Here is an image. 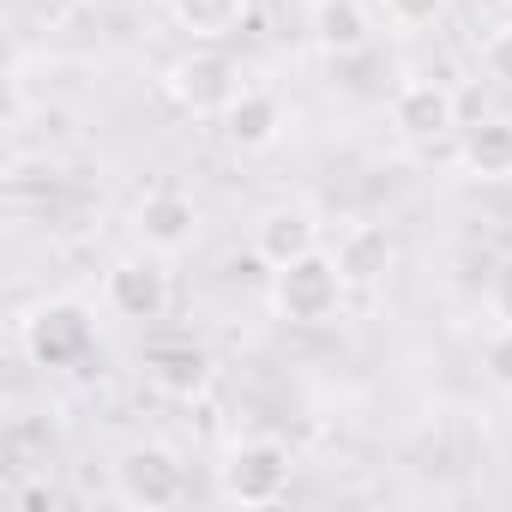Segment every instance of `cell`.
<instances>
[{
  "instance_id": "6da1fadb",
  "label": "cell",
  "mask_w": 512,
  "mask_h": 512,
  "mask_svg": "<svg viewBox=\"0 0 512 512\" xmlns=\"http://www.w3.org/2000/svg\"><path fill=\"white\" fill-rule=\"evenodd\" d=\"M290 476H296V458L284 440L272 434H247L223 452L217 464V494L229 506H278L290 494Z\"/></svg>"
},
{
  "instance_id": "7a4b0ae2",
  "label": "cell",
  "mask_w": 512,
  "mask_h": 512,
  "mask_svg": "<svg viewBox=\"0 0 512 512\" xmlns=\"http://www.w3.org/2000/svg\"><path fill=\"white\" fill-rule=\"evenodd\" d=\"M344 290L350 284H344L338 260L326 247H314V253H302V260L272 272V314L290 320V326H326L344 308Z\"/></svg>"
},
{
  "instance_id": "3957f363",
  "label": "cell",
  "mask_w": 512,
  "mask_h": 512,
  "mask_svg": "<svg viewBox=\"0 0 512 512\" xmlns=\"http://www.w3.org/2000/svg\"><path fill=\"white\" fill-rule=\"evenodd\" d=\"M163 91L175 109L199 115V121H217L235 97H241V67L217 49H187L163 67Z\"/></svg>"
},
{
  "instance_id": "277c9868",
  "label": "cell",
  "mask_w": 512,
  "mask_h": 512,
  "mask_svg": "<svg viewBox=\"0 0 512 512\" xmlns=\"http://www.w3.org/2000/svg\"><path fill=\"white\" fill-rule=\"evenodd\" d=\"M386 115H392V133L404 145H440L458 133V91L434 73H404Z\"/></svg>"
},
{
  "instance_id": "5b68a950",
  "label": "cell",
  "mask_w": 512,
  "mask_h": 512,
  "mask_svg": "<svg viewBox=\"0 0 512 512\" xmlns=\"http://www.w3.org/2000/svg\"><path fill=\"white\" fill-rule=\"evenodd\" d=\"M13 338H19L25 362H37V368H73L91 350L97 332H91V314L79 302H37L31 314H19Z\"/></svg>"
},
{
  "instance_id": "8992f818",
  "label": "cell",
  "mask_w": 512,
  "mask_h": 512,
  "mask_svg": "<svg viewBox=\"0 0 512 512\" xmlns=\"http://www.w3.org/2000/svg\"><path fill=\"white\" fill-rule=\"evenodd\" d=\"M181 494H187V470H181V458L169 446L139 440V446H127L115 458V500L121 506H133V512H169V506H181Z\"/></svg>"
},
{
  "instance_id": "52a82bcc",
  "label": "cell",
  "mask_w": 512,
  "mask_h": 512,
  "mask_svg": "<svg viewBox=\"0 0 512 512\" xmlns=\"http://www.w3.org/2000/svg\"><path fill=\"white\" fill-rule=\"evenodd\" d=\"M103 302H109L115 320H133V326L163 320L169 302H175V284H169V272H163V253L145 247V253H127V260H115V266L103 272Z\"/></svg>"
},
{
  "instance_id": "ba28073f",
  "label": "cell",
  "mask_w": 512,
  "mask_h": 512,
  "mask_svg": "<svg viewBox=\"0 0 512 512\" xmlns=\"http://www.w3.org/2000/svg\"><path fill=\"white\" fill-rule=\"evenodd\" d=\"M133 241L163 253V260H175V253H187L199 241V205L175 187H157L133 205Z\"/></svg>"
},
{
  "instance_id": "9c48e42d",
  "label": "cell",
  "mask_w": 512,
  "mask_h": 512,
  "mask_svg": "<svg viewBox=\"0 0 512 512\" xmlns=\"http://www.w3.org/2000/svg\"><path fill=\"white\" fill-rule=\"evenodd\" d=\"M211 356L193 344V338H157L151 350H145V380H151V392L157 398H169V404H193V398H205L211 392Z\"/></svg>"
},
{
  "instance_id": "30bf717a",
  "label": "cell",
  "mask_w": 512,
  "mask_h": 512,
  "mask_svg": "<svg viewBox=\"0 0 512 512\" xmlns=\"http://www.w3.org/2000/svg\"><path fill=\"white\" fill-rule=\"evenodd\" d=\"M217 127H223V139H229L241 157H253V151H272V145L284 139L290 109H284V97L266 91V85H241V97L217 115Z\"/></svg>"
},
{
  "instance_id": "8fae6325",
  "label": "cell",
  "mask_w": 512,
  "mask_h": 512,
  "mask_svg": "<svg viewBox=\"0 0 512 512\" xmlns=\"http://www.w3.org/2000/svg\"><path fill=\"white\" fill-rule=\"evenodd\" d=\"M332 260H338V272H344L350 290H374V284H386V272H392V260H398L392 229L374 223V217L344 223V235H338V247H332Z\"/></svg>"
},
{
  "instance_id": "7c38bea8",
  "label": "cell",
  "mask_w": 512,
  "mask_h": 512,
  "mask_svg": "<svg viewBox=\"0 0 512 512\" xmlns=\"http://www.w3.org/2000/svg\"><path fill=\"white\" fill-rule=\"evenodd\" d=\"M314 247H320V217L308 205H296V199L260 211V223H253V253H260L272 272L302 260V253H314Z\"/></svg>"
},
{
  "instance_id": "4fadbf2b",
  "label": "cell",
  "mask_w": 512,
  "mask_h": 512,
  "mask_svg": "<svg viewBox=\"0 0 512 512\" xmlns=\"http://www.w3.org/2000/svg\"><path fill=\"white\" fill-rule=\"evenodd\" d=\"M308 37L320 55L332 61H350L374 43V13L362 7V0H314L308 7Z\"/></svg>"
},
{
  "instance_id": "5bb4252c",
  "label": "cell",
  "mask_w": 512,
  "mask_h": 512,
  "mask_svg": "<svg viewBox=\"0 0 512 512\" xmlns=\"http://www.w3.org/2000/svg\"><path fill=\"white\" fill-rule=\"evenodd\" d=\"M458 169L470 181H512V121L458 127Z\"/></svg>"
},
{
  "instance_id": "9a60e30c",
  "label": "cell",
  "mask_w": 512,
  "mask_h": 512,
  "mask_svg": "<svg viewBox=\"0 0 512 512\" xmlns=\"http://www.w3.org/2000/svg\"><path fill=\"white\" fill-rule=\"evenodd\" d=\"M163 7H169L175 31H187L193 43H223L247 25L253 0H163Z\"/></svg>"
},
{
  "instance_id": "2e32d148",
  "label": "cell",
  "mask_w": 512,
  "mask_h": 512,
  "mask_svg": "<svg viewBox=\"0 0 512 512\" xmlns=\"http://www.w3.org/2000/svg\"><path fill=\"white\" fill-rule=\"evenodd\" d=\"M380 13L398 37H422L446 19V0H380Z\"/></svg>"
},
{
  "instance_id": "e0dca14e",
  "label": "cell",
  "mask_w": 512,
  "mask_h": 512,
  "mask_svg": "<svg viewBox=\"0 0 512 512\" xmlns=\"http://www.w3.org/2000/svg\"><path fill=\"white\" fill-rule=\"evenodd\" d=\"M482 73L512 91V19H494V31H482Z\"/></svg>"
},
{
  "instance_id": "ac0fdd59",
  "label": "cell",
  "mask_w": 512,
  "mask_h": 512,
  "mask_svg": "<svg viewBox=\"0 0 512 512\" xmlns=\"http://www.w3.org/2000/svg\"><path fill=\"white\" fill-rule=\"evenodd\" d=\"M482 374H488L494 392L512 398V326H494V338L482 344Z\"/></svg>"
},
{
  "instance_id": "d6986e66",
  "label": "cell",
  "mask_w": 512,
  "mask_h": 512,
  "mask_svg": "<svg viewBox=\"0 0 512 512\" xmlns=\"http://www.w3.org/2000/svg\"><path fill=\"white\" fill-rule=\"evenodd\" d=\"M488 308H494V326H512V253L494 266L488 278Z\"/></svg>"
},
{
  "instance_id": "ffe728a7",
  "label": "cell",
  "mask_w": 512,
  "mask_h": 512,
  "mask_svg": "<svg viewBox=\"0 0 512 512\" xmlns=\"http://www.w3.org/2000/svg\"><path fill=\"white\" fill-rule=\"evenodd\" d=\"M470 7H476V13H488V19H506L512 0H470Z\"/></svg>"
}]
</instances>
